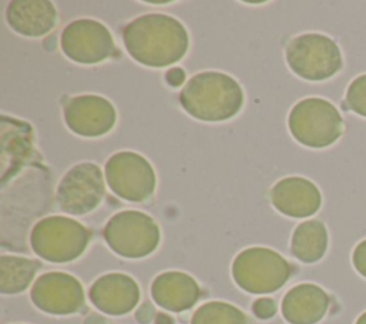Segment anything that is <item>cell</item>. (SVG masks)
Returning <instances> with one entry per match:
<instances>
[{"label": "cell", "mask_w": 366, "mask_h": 324, "mask_svg": "<svg viewBox=\"0 0 366 324\" xmlns=\"http://www.w3.org/2000/svg\"><path fill=\"white\" fill-rule=\"evenodd\" d=\"M123 43L133 60L159 69L184 57L189 49V34L177 19L150 13L134 19L124 27Z\"/></svg>", "instance_id": "1"}, {"label": "cell", "mask_w": 366, "mask_h": 324, "mask_svg": "<svg viewBox=\"0 0 366 324\" xmlns=\"http://www.w3.org/2000/svg\"><path fill=\"white\" fill-rule=\"evenodd\" d=\"M244 103L240 84L229 74L203 71L193 76L180 91V104L192 117L216 123L234 117Z\"/></svg>", "instance_id": "2"}, {"label": "cell", "mask_w": 366, "mask_h": 324, "mask_svg": "<svg viewBox=\"0 0 366 324\" xmlns=\"http://www.w3.org/2000/svg\"><path fill=\"white\" fill-rule=\"evenodd\" d=\"M90 234L79 221L64 216H50L37 221L30 234L33 251L50 263H69L80 257Z\"/></svg>", "instance_id": "3"}, {"label": "cell", "mask_w": 366, "mask_h": 324, "mask_svg": "<svg viewBox=\"0 0 366 324\" xmlns=\"http://www.w3.org/2000/svg\"><path fill=\"white\" fill-rule=\"evenodd\" d=\"M289 130L295 140L312 148L333 144L343 133V120L339 110L319 97L303 98L289 114Z\"/></svg>", "instance_id": "4"}, {"label": "cell", "mask_w": 366, "mask_h": 324, "mask_svg": "<svg viewBox=\"0 0 366 324\" xmlns=\"http://www.w3.org/2000/svg\"><path fill=\"white\" fill-rule=\"evenodd\" d=\"M292 267L279 253L266 247H250L236 255L232 265L234 283L252 294H267L286 284Z\"/></svg>", "instance_id": "5"}, {"label": "cell", "mask_w": 366, "mask_h": 324, "mask_svg": "<svg viewBox=\"0 0 366 324\" xmlns=\"http://www.w3.org/2000/svg\"><path fill=\"white\" fill-rule=\"evenodd\" d=\"M286 60L295 74L310 81L330 79L343 66L336 41L319 33L295 37L286 47Z\"/></svg>", "instance_id": "6"}, {"label": "cell", "mask_w": 366, "mask_h": 324, "mask_svg": "<svg viewBox=\"0 0 366 324\" xmlns=\"http://www.w3.org/2000/svg\"><path fill=\"white\" fill-rule=\"evenodd\" d=\"M103 237L116 254L126 258H142L157 248L160 230L146 213L126 210L110 217L104 226Z\"/></svg>", "instance_id": "7"}, {"label": "cell", "mask_w": 366, "mask_h": 324, "mask_svg": "<svg viewBox=\"0 0 366 324\" xmlns=\"http://www.w3.org/2000/svg\"><path fill=\"white\" fill-rule=\"evenodd\" d=\"M110 190L132 203L147 201L156 188V174L152 164L133 151L113 154L104 167Z\"/></svg>", "instance_id": "8"}, {"label": "cell", "mask_w": 366, "mask_h": 324, "mask_svg": "<svg viewBox=\"0 0 366 324\" xmlns=\"http://www.w3.org/2000/svg\"><path fill=\"white\" fill-rule=\"evenodd\" d=\"M103 196L104 180L100 167L94 163H80L61 177L56 200L64 213L83 216L93 211Z\"/></svg>", "instance_id": "9"}, {"label": "cell", "mask_w": 366, "mask_h": 324, "mask_svg": "<svg viewBox=\"0 0 366 324\" xmlns=\"http://www.w3.org/2000/svg\"><path fill=\"white\" fill-rule=\"evenodd\" d=\"M60 46L70 60L80 64H96L114 53V43L109 29L92 19H80L66 26Z\"/></svg>", "instance_id": "10"}, {"label": "cell", "mask_w": 366, "mask_h": 324, "mask_svg": "<svg viewBox=\"0 0 366 324\" xmlns=\"http://www.w3.org/2000/svg\"><path fill=\"white\" fill-rule=\"evenodd\" d=\"M30 297L39 310L54 315L73 314L84 305V291L80 281L60 271L41 274L34 281Z\"/></svg>", "instance_id": "11"}, {"label": "cell", "mask_w": 366, "mask_h": 324, "mask_svg": "<svg viewBox=\"0 0 366 324\" xmlns=\"http://www.w3.org/2000/svg\"><path fill=\"white\" fill-rule=\"evenodd\" d=\"M67 127L83 137H99L109 133L117 120L113 104L100 96L83 94L70 98L63 110Z\"/></svg>", "instance_id": "12"}, {"label": "cell", "mask_w": 366, "mask_h": 324, "mask_svg": "<svg viewBox=\"0 0 366 324\" xmlns=\"http://www.w3.org/2000/svg\"><path fill=\"white\" fill-rule=\"evenodd\" d=\"M89 295L99 311L109 315H123L137 305L140 288L130 275L110 273L94 281Z\"/></svg>", "instance_id": "13"}, {"label": "cell", "mask_w": 366, "mask_h": 324, "mask_svg": "<svg viewBox=\"0 0 366 324\" xmlns=\"http://www.w3.org/2000/svg\"><path fill=\"white\" fill-rule=\"evenodd\" d=\"M270 201L282 214L303 218L315 214L320 208L322 196L310 180L286 177L272 187Z\"/></svg>", "instance_id": "14"}, {"label": "cell", "mask_w": 366, "mask_h": 324, "mask_svg": "<svg viewBox=\"0 0 366 324\" xmlns=\"http://www.w3.org/2000/svg\"><path fill=\"white\" fill-rule=\"evenodd\" d=\"M9 26L26 37L47 34L57 23V10L49 0H14L6 10Z\"/></svg>", "instance_id": "15"}, {"label": "cell", "mask_w": 366, "mask_h": 324, "mask_svg": "<svg viewBox=\"0 0 366 324\" xmlns=\"http://www.w3.org/2000/svg\"><path fill=\"white\" fill-rule=\"evenodd\" d=\"M329 308V295L315 284H299L290 288L282 301L283 318L290 324H316Z\"/></svg>", "instance_id": "16"}, {"label": "cell", "mask_w": 366, "mask_h": 324, "mask_svg": "<svg viewBox=\"0 0 366 324\" xmlns=\"http://www.w3.org/2000/svg\"><path fill=\"white\" fill-rule=\"evenodd\" d=\"M152 297L162 308L180 313L197 303L200 288L192 275L182 271H166L153 280Z\"/></svg>", "instance_id": "17"}, {"label": "cell", "mask_w": 366, "mask_h": 324, "mask_svg": "<svg viewBox=\"0 0 366 324\" xmlns=\"http://www.w3.org/2000/svg\"><path fill=\"white\" fill-rule=\"evenodd\" d=\"M290 248L293 255L303 263L319 261L327 248V230L319 220L300 223L292 236Z\"/></svg>", "instance_id": "18"}, {"label": "cell", "mask_w": 366, "mask_h": 324, "mask_svg": "<svg viewBox=\"0 0 366 324\" xmlns=\"http://www.w3.org/2000/svg\"><path fill=\"white\" fill-rule=\"evenodd\" d=\"M39 268V261L17 255H1L0 291L3 294H17L26 290L33 281Z\"/></svg>", "instance_id": "19"}, {"label": "cell", "mask_w": 366, "mask_h": 324, "mask_svg": "<svg viewBox=\"0 0 366 324\" xmlns=\"http://www.w3.org/2000/svg\"><path fill=\"white\" fill-rule=\"evenodd\" d=\"M190 324H250V321L240 308L223 301H210L194 311Z\"/></svg>", "instance_id": "20"}, {"label": "cell", "mask_w": 366, "mask_h": 324, "mask_svg": "<svg viewBox=\"0 0 366 324\" xmlns=\"http://www.w3.org/2000/svg\"><path fill=\"white\" fill-rule=\"evenodd\" d=\"M346 103L352 111L366 117V74L356 77L347 87Z\"/></svg>", "instance_id": "21"}, {"label": "cell", "mask_w": 366, "mask_h": 324, "mask_svg": "<svg viewBox=\"0 0 366 324\" xmlns=\"http://www.w3.org/2000/svg\"><path fill=\"white\" fill-rule=\"evenodd\" d=\"M253 313L256 317L262 318V320H266V318H270L276 314V303L274 300L269 298V297H263V298H257L254 303H253Z\"/></svg>", "instance_id": "22"}, {"label": "cell", "mask_w": 366, "mask_h": 324, "mask_svg": "<svg viewBox=\"0 0 366 324\" xmlns=\"http://www.w3.org/2000/svg\"><path fill=\"white\" fill-rule=\"evenodd\" d=\"M352 261H353V265L357 270V273H360L363 277H366V240L360 241L355 247Z\"/></svg>", "instance_id": "23"}, {"label": "cell", "mask_w": 366, "mask_h": 324, "mask_svg": "<svg viewBox=\"0 0 366 324\" xmlns=\"http://www.w3.org/2000/svg\"><path fill=\"white\" fill-rule=\"evenodd\" d=\"M184 79H186V73H184V70L180 69V67H172V69H169L167 73H166V81H167L170 86H173V87L182 86L183 81H184Z\"/></svg>", "instance_id": "24"}, {"label": "cell", "mask_w": 366, "mask_h": 324, "mask_svg": "<svg viewBox=\"0 0 366 324\" xmlns=\"http://www.w3.org/2000/svg\"><path fill=\"white\" fill-rule=\"evenodd\" d=\"M154 315V308L150 303H143L136 311V320L142 324H149Z\"/></svg>", "instance_id": "25"}, {"label": "cell", "mask_w": 366, "mask_h": 324, "mask_svg": "<svg viewBox=\"0 0 366 324\" xmlns=\"http://www.w3.org/2000/svg\"><path fill=\"white\" fill-rule=\"evenodd\" d=\"M157 324H173V320L167 314H159Z\"/></svg>", "instance_id": "26"}, {"label": "cell", "mask_w": 366, "mask_h": 324, "mask_svg": "<svg viewBox=\"0 0 366 324\" xmlns=\"http://www.w3.org/2000/svg\"><path fill=\"white\" fill-rule=\"evenodd\" d=\"M356 324H366V313H363V314L356 320Z\"/></svg>", "instance_id": "27"}]
</instances>
